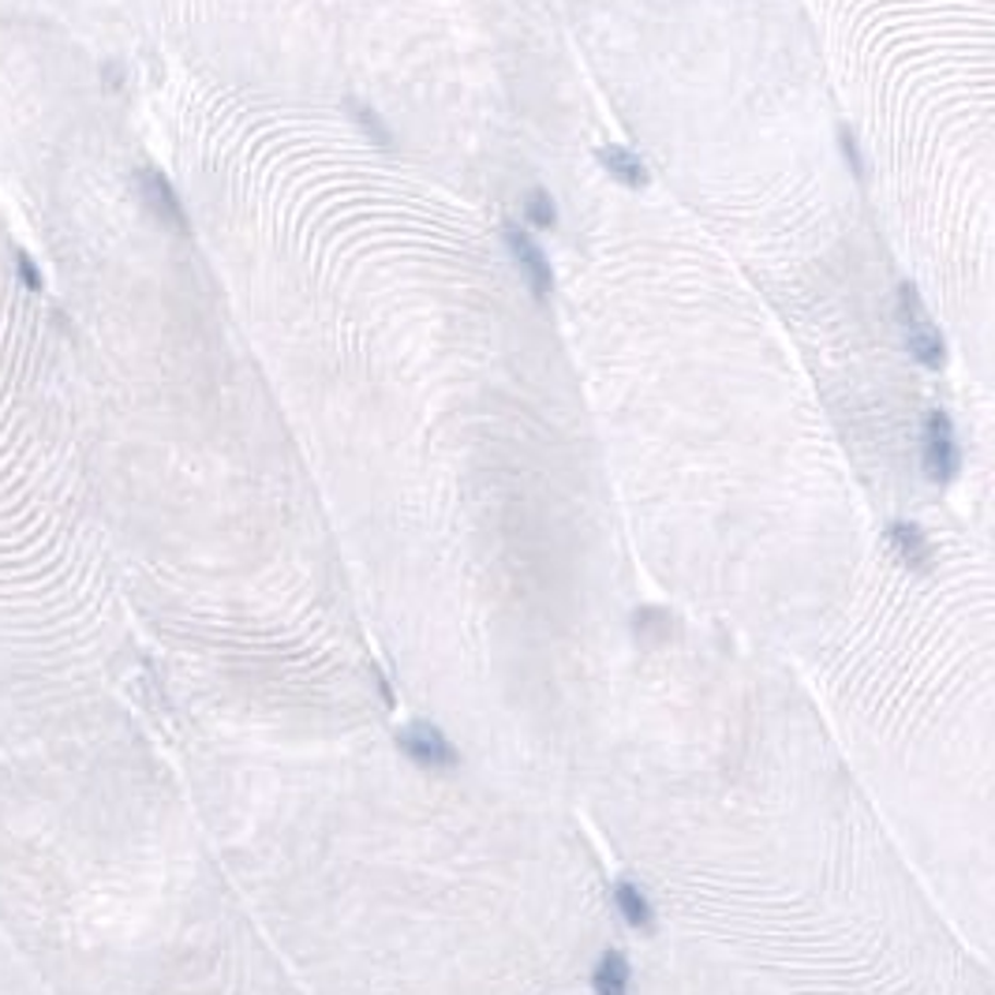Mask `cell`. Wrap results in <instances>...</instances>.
I'll list each match as a JSON object with an SVG mask.
<instances>
[{"label":"cell","mask_w":995,"mask_h":995,"mask_svg":"<svg viewBox=\"0 0 995 995\" xmlns=\"http://www.w3.org/2000/svg\"><path fill=\"white\" fill-rule=\"evenodd\" d=\"M576 805L648 924L782 995H995L790 659L644 602Z\"/></svg>","instance_id":"obj_1"},{"label":"cell","mask_w":995,"mask_h":995,"mask_svg":"<svg viewBox=\"0 0 995 995\" xmlns=\"http://www.w3.org/2000/svg\"><path fill=\"white\" fill-rule=\"evenodd\" d=\"M248 864L308 995H622L618 876L580 805L393 719L281 745Z\"/></svg>","instance_id":"obj_2"},{"label":"cell","mask_w":995,"mask_h":995,"mask_svg":"<svg viewBox=\"0 0 995 995\" xmlns=\"http://www.w3.org/2000/svg\"><path fill=\"white\" fill-rule=\"evenodd\" d=\"M890 831L981 955L995 947V625L988 570L916 517L798 662Z\"/></svg>","instance_id":"obj_3"},{"label":"cell","mask_w":995,"mask_h":995,"mask_svg":"<svg viewBox=\"0 0 995 995\" xmlns=\"http://www.w3.org/2000/svg\"><path fill=\"white\" fill-rule=\"evenodd\" d=\"M622 995H782L704 950L644 924L628 936Z\"/></svg>","instance_id":"obj_4"},{"label":"cell","mask_w":995,"mask_h":995,"mask_svg":"<svg viewBox=\"0 0 995 995\" xmlns=\"http://www.w3.org/2000/svg\"><path fill=\"white\" fill-rule=\"evenodd\" d=\"M916 468L928 487H950L962 476V445H958L955 419L943 408H932L921 427V449H916Z\"/></svg>","instance_id":"obj_5"},{"label":"cell","mask_w":995,"mask_h":995,"mask_svg":"<svg viewBox=\"0 0 995 995\" xmlns=\"http://www.w3.org/2000/svg\"><path fill=\"white\" fill-rule=\"evenodd\" d=\"M898 322H902V340H906V348H910L913 360L921 367H928V371H939V367L947 363V340H943L936 322H932L916 285H910V281L898 288Z\"/></svg>","instance_id":"obj_6"},{"label":"cell","mask_w":995,"mask_h":995,"mask_svg":"<svg viewBox=\"0 0 995 995\" xmlns=\"http://www.w3.org/2000/svg\"><path fill=\"white\" fill-rule=\"evenodd\" d=\"M502 236H505V243H510L513 262L520 266L531 296H536V300H550V296H554V269H550V259L543 255V248H539L524 229H517V225H505Z\"/></svg>","instance_id":"obj_7"},{"label":"cell","mask_w":995,"mask_h":995,"mask_svg":"<svg viewBox=\"0 0 995 995\" xmlns=\"http://www.w3.org/2000/svg\"><path fill=\"white\" fill-rule=\"evenodd\" d=\"M135 188H139V199H143V206L151 209V214L165 225V229H172V232H180V236L191 232L180 195L172 191V183L165 180L161 172H157V169H139L135 172Z\"/></svg>","instance_id":"obj_8"},{"label":"cell","mask_w":995,"mask_h":995,"mask_svg":"<svg viewBox=\"0 0 995 995\" xmlns=\"http://www.w3.org/2000/svg\"><path fill=\"white\" fill-rule=\"evenodd\" d=\"M596 157L602 169H607L618 183H625V188H644V183H648V165H644L633 151H625V146H599Z\"/></svg>","instance_id":"obj_9"},{"label":"cell","mask_w":995,"mask_h":995,"mask_svg":"<svg viewBox=\"0 0 995 995\" xmlns=\"http://www.w3.org/2000/svg\"><path fill=\"white\" fill-rule=\"evenodd\" d=\"M524 217H528L531 229H539V232L554 229V225H558V209H554V199H550V191L531 188L528 195H524Z\"/></svg>","instance_id":"obj_10"},{"label":"cell","mask_w":995,"mask_h":995,"mask_svg":"<svg viewBox=\"0 0 995 995\" xmlns=\"http://www.w3.org/2000/svg\"><path fill=\"white\" fill-rule=\"evenodd\" d=\"M838 143H842V157H846V165L853 169V177L858 180H864V161H861V146H858V135H853L850 128H838Z\"/></svg>","instance_id":"obj_11"},{"label":"cell","mask_w":995,"mask_h":995,"mask_svg":"<svg viewBox=\"0 0 995 995\" xmlns=\"http://www.w3.org/2000/svg\"><path fill=\"white\" fill-rule=\"evenodd\" d=\"M15 266H20V281L31 288V292H41V288H46V281H41V269L34 266V259L26 255L23 248L15 251Z\"/></svg>","instance_id":"obj_12"},{"label":"cell","mask_w":995,"mask_h":995,"mask_svg":"<svg viewBox=\"0 0 995 995\" xmlns=\"http://www.w3.org/2000/svg\"><path fill=\"white\" fill-rule=\"evenodd\" d=\"M352 112H356V120H360V124H363L367 131H371V135L379 139L382 146H389V131L379 124V112H374V109H363V105H356V101H352Z\"/></svg>","instance_id":"obj_13"}]
</instances>
